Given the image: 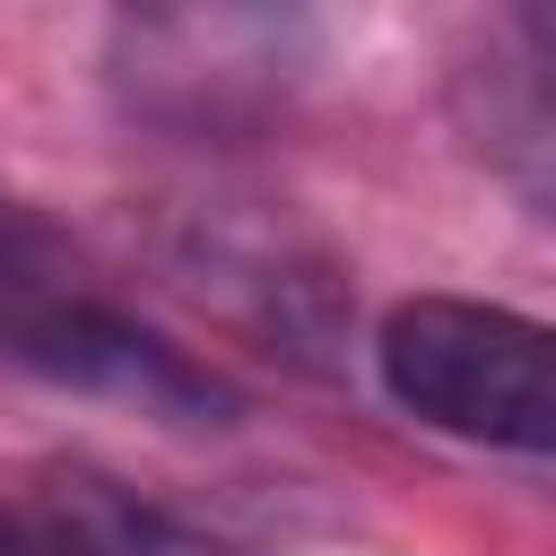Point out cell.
<instances>
[{"instance_id":"6","label":"cell","mask_w":556,"mask_h":556,"mask_svg":"<svg viewBox=\"0 0 556 556\" xmlns=\"http://www.w3.org/2000/svg\"><path fill=\"white\" fill-rule=\"evenodd\" d=\"M0 226H9V208H0Z\"/></svg>"},{"instance_id":"3","label":"cell","mask_w":556,"mask_h":556,"mask_svg":"<svg viewBox=\"0 0 556 556\" xmlns=\"http://www.w3.org/2000/svg\"><path fill=\"white\" fill-rule=\"evenodd\" d=\"M313 35L304 17L269 9H191V17H122L113 35V78L130 87L139 113L165 122H226V104H269L304 70Z\"/></svg>"},{"instance_id":"4","label":"cell","mask_w":556,"mask_h":556,"mask_svg":"<svg viewBox=\"0 0 556 556\" xmlns=\"http://www.w3.org/2000/svg\"><path fill=\"white\" fill-rule=\"evenodd\" d=\"M460 130L539 217H556V52L513 35V52L460 70Z\"/></svg>"},{"instance_id":"1","label":"cell","mask_w":556,"mask_h":556,"mask_svg":"<svg viewBox=\"0 0 556 556\" xmlns=\"http://www.w3.org/2000/svg\"><path fill=\"white\" fill-rule=\"evenodd\" d=\"M382 391L478 452L556 460V321L478 304V295H408L374 330Z\"/></svg>"},{"instance_id":"2","label":"cell","mask_w":556,"mask_h":556,"mask_svg":"<svg viewBox=\"0 0 556 556\" xmlns=\"http://www.w3.org/2000/svg\"><path fill=\"white\" fill-rule=\"evenodd\" d=\"M0 365L35 374L52 391L122 400V408L165 417V426H226L235 417V391L200 356H182L165 330L130 321V313H113L96 295L9 278V269H0Z\"/></svg>"},{"instance_id":"5","label":"cell","mask_w":556,"mask_h":556,"mask_svg":"<svg viewBox=\"0 0 556 556\" xmlns=\"http://www.w3.org/2000/svg\"><path fill=\"white\" fill-rule=\"evenodd\" d=\"M513 35H521V43H539V52H556V0H530V9L513 17Z\"/></svg>"}]
</instances>
